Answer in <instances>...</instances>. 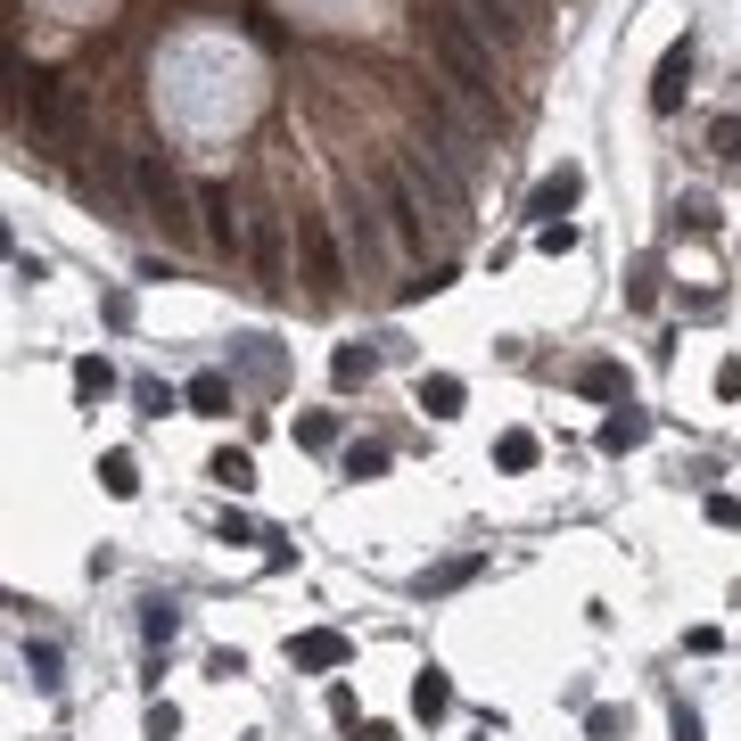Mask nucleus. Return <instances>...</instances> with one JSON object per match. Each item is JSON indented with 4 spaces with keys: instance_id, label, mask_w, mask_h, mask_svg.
<instances>
[{
    "instance_id": "obj_1",
    "label": "nucleus",
    "mask_w": 741,
    "mask_h": 741,
    "mask_svg": "<svg viewBox=\"0 0 741 741\" xmlns=\"http://www.w3.org/2000/svg\"><path fill=\"white\" fill-rule=\"evenodd\" d=\"M428 50H437V66L453 74L470 99H486V108H495V50H486V41L470 34L453 9H445V17H428Z\"/></svg>"
},
{
    "instance_id": "obj_2",
    "label": "nucleus",
    "mask_w": 741,
    "mask_h": 741,
    "mask_svg": "<svg viewBox=\"0 0 741 741\" xmlns=\"http://www.w3.org/2000/svg\"><path fill=\"white\" fill-rule=\"evenodd\" d=\"M124 182H132L141 215L157 222L166 240H182V231H190V190H182V173H173L166 157H157V148H141V157H132V166H124Z\"/></svg>"
},
{
    "instance_id": "obj_3",
    "label": "nucleus",
    "mask_w": 741,
    "mask_h": 741,
    "mask_svg": "<svg viewBox=\"0 0 741 741\" xmlns=\"http://www.w3.org/2000/svg\"><path fill=\"white\" fill-rule=\"evenodd\" d=\"M379 206H388V222H396V240H404V247H428V198H421V182H412L404 166L379 173Z\"/></svg>"
},
{
    "instance_id": "obj_4",
    "label": "nucleus",
    "mask_w": 741,
    "mask_h": 741,
    "mask_svg": "<svg viewBox=\"0 0 741 741\" xmlns=\"http://www.w3.org/2000/svg\"><path fill=\"white\" fill-rule=\"evenodd\" d=\"M296 247H305V280H314V296L347 289V256H338V240H330V222H321V215H296Z\"/></svg>"
},
{
    "instance_id": "obj_5",
    "label": "nucleus",
    "mask_w": 741,
    "mask_h": 741,
    "mask_svg": "<svg viewBox=\"0 0 741 741\" xmlns=\"http://www.w3.org/2000/svg\"><path fill=\"white\" fill-rule=\"evenodd\" d=\"M347 264L354 272H379V264H388V231H379V206L370 198H347Z\"/></svg>"
},
{
    "instance_id": "obj_6",
    "label": "nucleus",
    "mask_w": 741,
    "mask_h": 741,
    "mask_svg": "<svg viewBox=\"0 0 741 741\" xmlns=\"http://www.w3.org/2000/svg\"><path fill=\"white\" fill-rule=\"evenodd\" d=\"M692 58H701V41H692V34H676V41H667V58H659V74H651V108H659V116H676V108H684V83H692Z\"/></svg>"
},
{
    "instance_id": "obj_7",
    "label": "nucleus",
    "mask_w": 741,
    "mask_h": 741,
    "mask_svg": "<svg viewBox=\"0 0 741 741\" xmlns=\"http://www.w3.org/2000/svg\"><path fill=\"white\" fill-rule=\"evenodd\" d=\"M453 17H462L478 41H519L527 34V25H519V0H453Z\"/></svg>"
},
{
    "instance_id": "obj_8",
    "label": "nucleus",
    "mask_w": 741,
    "mask_h": 741,
    "mask_svg": "<svg viewBox=\"0 0 741 741\" xmlns=\"http://www.w3.org/2000/svg\"><path fill=\"white\" fill-rule=\"evenodd\" d=\"M576 198H585V166H560V173H544V182H536V198H527V215H536V222H560V215H569Z\"/></svg>"
},
{
    "instance_id": "obj_9",
    "label": "nucleus",
    "mask_w": 741,
    "mask_h": 741,
    "mask_svg": "<svg viewBox=\"0 0 741 741\" xmlns=\"http://www.w3.org/2000/svg\"><path fill=\"white\" fill-rule=\"evenodd\" d=\"M198 206L215 222H206V231H215V247L222 256H247V222H240V206H231V182H215V190H198Z\"/></svg>"
},
{
    "instance_id": "obj_10",
    "label": "nucleus",
    "mask_w": 741,
    "mask_h": 741,
    "mask_svg": "<svg viewBox=\"0 0 741 741\" xmlns=\"http://www.w3.org/2000/svg\"><path fill=\"white\" fill-rule=\"evenodd\" d=\"M289 659L314 667V676H330V667H347V634L338 627H305V634H289Z\"/></svg>"
},
{
    "instance_id": "obj_11",
    "label": "nucleus",
    "mask_w": 741,
    "mask_h": 741,
    "mask_svg": "<svg viewBox=\"0 0 741 741\" xmlns=\"http://www.w3.org/2000/svg\"><path fill=\"white\" fill-rule=\"evenodd\" d=\"M25 83V108H34V132H66V92H58V74H17Z\"/></svg>"
},
{
    "instance_id": "obj_12",
    "label": "nucleus",
    "mask_w": 741,
    "mask_h": 741,
    "mask_svg": "<svg viewBox=\"0 0 741 741\" xmlns=\"http://www.w3.org/2000/svg\"><path fill=\"white\" fill-rule=\"evenodd\" d=\"M462 404H470V388L453 379V370H421V412L428 421H453Z\"/></svg>"
},
{
    "instance_id": "obj_13",
    "label": "nucleus",
    "mask_w": 741,
    "mask_h": 741,
    "mask_svg": "<svg viewBox=\"0 0 741 741\" xmlns=\"http://www.w3.org/2000/svg\"><path fill=\"white\" fill-rule=\"evenodd\" d=\"M182 404L206 412V421H222V412H231V379H222V370H198V379L182 388Z\"/></svg>"
},
{
    "instance_id": "obj_14",
    "label": "nucleus",
    "mask_w": 741,
    "mask_h": 741,
    "mask_svg": "<svg viewBox=\"0 0 741 741\" xmlns=\"http://www.w3.org/2000/svg\"><path fill=\"white\" fill-rule=\"evenodd\" d=\"M247 256H256V272L272 280V289H280V280H289V264H280V222H272V215H264L256 231H247Z\"/></svg>"
},
{
    "instance_id": "obj_15",
    "label": "nucleus",
    "mask_w": 741,
    "mask_h": 741,
    "mask_svg": "<svg viewBox=\"0 0 741 741\" xmlns=\"http://www.w3.org/2000/svg\"><path fill=\"white\" fill-rule=\"evenodd\" d=\"M643 437H651V421H643V412H634V404H618L610 421H602V453H634V445H643Z\"/></svg>"
},
{
    "instance_id": "obj_16",
    "label": "nucleus",
    "mask_w": 741,
    "mask_h": 741,
    "mask_svg": "<svg viewBox=\"0 0 741 741\" xmlns=\"http://www.w3.org/2000/svg\"><path fill=\"white\" fill-rule=\"evenodd\" d=\"M576 388L602 396V404H634V396H627V363H585V370H576Z\"/></svg>"
},
{
    "instance_id": "obj_17",
    "label": "nucleus",
    "mask_w": 741,
    "mask_h": 741,
    "mask_svg": "<svg viewBox=\"0 0 741 741\" xmlns=\"http://www.w3.org/2000/svg\"><path fill=\"white\" fill-rule=\"evenodd\" d=\"M412 708H421V717H445V708H453V684H445V667H421V676H412Z\"/></svg>"
},
{
    "instance_id": "obj_18",
    "label": "nucleus",
    "mask_w": 741,
    "mask_h": 741,
    "mask_svg": "<svg viewBox=\"0 0 741 741\" xmlns=\"http://www.w3.org/2000/svg\"><path fill=\"white\" fill-rule=\"evenodd\" d=\"M99 486H108L116 502H132L141 495V462H132V453H99Z\"/></svg>"
},
{
    "instance_id": "obj_19",
    "label": "nucleus",
    "mask_w": 741,
    "mask_h": 741,
    "mask_svg": "<svg viewBox=\"0 0 741 741\" xmlns=\"http://www.w3.org/2000/svg\"><path fill=\"white\" fill-rule=\"evenodd\" d=\"M141 634H148V643H173V634H182V602H166V593L141 602Z\"/></svg>"
},
{
    "instance_id": "obj_20",
    "label": "nucleus",
    "mask_w": 741,
    "mask_h": 741,
    "mask_svg": "<svg viewBox=\"0 0 741 741\" xmlns=\"http://www.w3.org/2000/svg\"><path fill=\"white\" fill-rule=\"evenodd\" d=\"M470 576H478V552L437 560V569H421V593H453V585H470Z\"/></svg>"
},
{
    "instance_id": "obj_21",
    "label": "nucleus",
    "mask_w": 741,
    "mask_h": 741,
    "mask_svg": "<svg viewBox=\"0 0 741 741\" xmlns=\"http://www.w3.org/2000/svg\"><path fill=\"white\" fill-rule=\"evenodd\" d=\"M215 486H231V495H247V486H256V462H247L240 445H222V453H215Z\"/></svg>"
},
{
    "instance_id": "obj_22",
    "label": "nucleus",
    "mask_w": 741,
    "mask_h": 741,
    "mask_svg": "<svg viewBox=\"0 0 741 741\" xmlns=\"http://www.w3.org/2000/svg\"><path fill=\"white\" fill-rule=\"evenodd\" d=\"M108 388H116V370L99 363V354H83V363H74V396H83V404H99Z\"/></svg>"
},
{
    "instance_id": "obj_23",
    "label": "nucleus",
    "mask_w": 741,
    "mask_h": 741,
    "mask_svg": "<svg viewBox=\"0 0 741 741\" xmlns=\"http://www.w3.org/2000/svg\"><path fill=\"white\" fill-rule=\"evenodd\" d=\"M495 462L502 470H536V437H527V428H502V437H495Z\"/></svg>"
},
{
    "instance_id": "obj_24",
    "label": "nucleus",
    "mask_w": 741,
    "mask_h": 741,
    "mask_svg": "<svg viewBox=\"0 0 741 741\" xmlns=\"http://www.w3.org/2000/svg\"><path fill=\"white\" fill-rule=\"evenodd\" d=\"M330 379H338V388H363V379H370V347H338L330 354Z\"/></svg>"
},
{
    "instance_id": "obj_25",
    "label": "nucleus",
    "mask_w": 741,
    "mask_h": 741,
    "mask_svg": "<svg viewBox=\"0 0 741 741\" xmlns=\"http://www.w3.org/2000/svg\"><path fill=\"white\" fill-rule=\"evenodd\" d=\"M296 445H305V453L338 445V412H305V421H296Z\"/></svg>"
},
{
    "instance_id": "obj_26",
    "label": "nucleus",
    "mask_w": 741,
    "mask_h": 741,
    "mask_svg": "<svg viewBox=\"0 0 741 741\" xmlns=\"http://www.w3.org/2000/svg\"><path fill=\"white\" fill-rule=\"evenodd\" d=\"M379 470H388V445H347V478H379Z\"/></svg>"
},
{
    "instance_id": "obj_27",
    "label": "nucleus",
    "mask_w": 741,
    "mask_h": 741,
    "mask_svg": "<svg viewBox=\"0 0 741 741\" xmlns=\"http://www.w3.org/2000/svg\"><path fill=\"white\" fill-rule=\"evenodd\" d=\"M627 305L643 314V305H659V264H634V280H627Z\"/></svg>"
},
{
    "instance_id": "obj_28",
    "label": "nucleus",
    "mask_w": 741,
    "mask_h": 741,
    "mask_svg": "<svg viewBox=\"0 0 741 741\" xmlns=\"http://www.w3.org/2000/svg\"><path fill=\"white\" fill-rule=\"evenodd\" d=\"M25 676L50 692V684H58V651H50V643H25Z\"/></svg>"
},
{
    "instance_id": "obj_29",
    "label": "nucleus",
    "mask_w": 741,
    "mask_h": 741,
    "mask_svg": "<svg viewBox=\"0 0 741 741\" xmlns=\"http://www.w3.org/2000/svg\"><path fill=\"white\" fill-rule=\"evenodd\" d=\"M585 733L593 741H618V733H627V708H585Z\"/></svg>"
},
{
    "instance_id": "obj_30",
    "label": "nucleus",
    "mask_w": 741,
    "mask_h": 741,
    "mask_svg": "<svg viewBox=\"0 0 741 741\" xmlns=\"http://www.w3.org/2000/svg\"><path fill=\"white\" fill-rule=\"evenodd\" d=\"M708 148H717V157H741V116H717V124H708Z\"/></svg>"
},
{
    "instance_id": "obj_31",
    "label": "nucleus",
    "mask_w": 741,
    "mask_h": 741,
    "mask_svg": "<svg viewBox=\"0 0 741 741\" xmlns=\"http://www.w3.org/2000/svg\"><path fill=\"white\" fill-rule=\"evenodd\" d=\"M536 247H544V256H569V247H576V222H544Z\"/></svg>"
},
{
    "instance_id": "obj_32",
    "label": "nucleus",
    "mask_w": 741,
    "mask_h": 741,
    "mask_svg": "<svg viewBox=\"0 0 741 741\" xmlns=\"http://www.w3.org/2000/svg\"><path fill=\"white\" fill-rule=\"evenodd\" d=\"M701 511H708V527H741V495H708Z\"/></svg>"
},
{
    "instance_id": "obj_33",
    "label": "nucleus",
    "mask_w": 741,
    "mask_h": 741,
    "mask_svg": "<svg viewBox=\"0 0 741 741\" xmlns=\"http://www.w3.org/2000/svg\"><path fill=\"white\" fill-rule=\"evenodd\" d=\"M173 733H182V717H173V708L157 701V708H148V741H173Z\"/></svg>"
},
{
    "instance_id": "obj_34",
    "label": "nucleus",
    "mask_w": 741,
    "mask_h": 741,
    "mask_svg": "<svg viewBox=\"0 0 741 741\" xmlns=\"http://www.w3.org/2000/svg\"><path fill=\"white\" fill-rule=\"evenodd\" d=\"M717 396H725V404L741 396V354H725V363H717Z\"/></svg>"
},
{
    "instance_id": "obj_35",
    "label": "nucleus",
    "mask_w": 741,
    "mask_h": 741,
    "mask_svg": "<svg viewBox=\"0 0 741 741\" xmlns=\"http://www.w3.org/2000/svg\"><path fill=\"white\" fill-rule=\"evenodd\" d=\"M676 741H701V717H692V708H676Z\"/></svg>"
},
{
    "instance_id": "obj_36",
    "label": "nucleus",
    "mask_w": 741,
    "mask_h": 741,
    "mask_svg": "<svg viewBox=\"0 0 741 741\" xmlns=\"http://www.w3.org/2000/svg\"><path fill=\"white\" fill-rule=\"evenodd\" d=\"M354 741H396V725H363V733H354Z\"/></svg>"
},
{
    "instance_id": "obj_37",
    "label": "nucleus",
    "mask_w": 741,
    "mask_h": 741,
    "mask_svg": "<svg viewBox=\"0 0 741 741\" xmlns=\"http://www.w3.org/2000/svg\"><path fill=\"white\" fill-rule=\"evenodd\" d=\"M519 9H536V0H519Z\"/></svg>"
}]
</instances>
